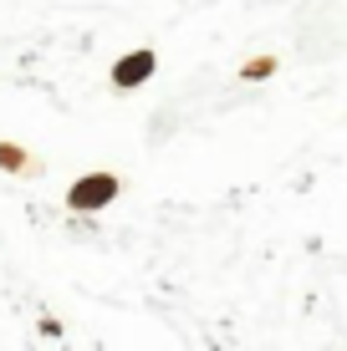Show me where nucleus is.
Here are the masks:
<instances>
[{"label": "nucleus", "mask_w": 347, "mask_h": 351, "mask_svg": "<svg viewBox=\"0 0 347 351\" xmlns=\"http://www.w3.org/2000/svg\"><path fill=\"white\" fill-rule=\"evenodd\" d=\"M117 173H107V168H92V173H82L77 184L67 189V209L71 214H98V209H107V204L117 199Z\"/></svg>", "instance_id": "obj_1"}, {"label": "nucleus", "mask_w": 347, "mask_h": 351, "mask_svg": "<svg viewBox=\"0 0 347 351\" xmlns=\"http://www.w3.org/2000/svg\"><path fill=\"white\" fill-rule=\"evenodd\" d=\"M159 71V56H153V46H138V51L117 56L113 71H107V82H113V92H138L143 82Z\"/></svg>", "instance_id": "obj_2"}, {"label": "nucleus", "mask_w": 347, "mask_h": 351, "mask_svg": "<svg viewBox=\"0 0 347 351\" xmlns=\"http://www.w3.org/2000/svg\"><path fill=\"white\" fill-rule=\"evenodd\" d=\"M0 168L5 173H31V153L21 143H0Z\"/></svg>", "instance_id": "obj_3"}, {"label": "nucleus", "mask_w": 347, "mask_h": 351, "mask_svg": "<svg viewBox=\"0 0 347 351\" xmlns=\"http://www.w3.org/2000/svg\"><path fill=\"white\" fill-rule=\"evenodd\" d=\"M271 71H276V56H250V62L240 66V77L245 82H260V77H271Z\"/></svg>", "instance_id": "obj_4"}]
</instances>
